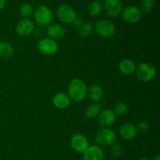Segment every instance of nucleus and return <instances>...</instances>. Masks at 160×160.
Masks as SVG:
<instances>
[{
    "instance_id": "obj_1",
    "label": "nucleus",
    "mask_w": 160,
    "mask_h": 160,
    "mask_svg": "<svg viewBox=\"0 0 160 160\" xmlns=\"http://www.w3.org/2000/svg\"><path fill=\"white\" fill-rule=\"evenodd\" d=\"M69 96L75 102H81L86 98L88 92L87 84L79 78H75L70 81L68 88Z\"/></svg>"
},
{
    "instance_id": "obj_2",
    "label": "nucleus",
    "mask_w": 160,
    "mask_h": 160,
    "mask_svg": "<svg viewBox=\"0 0 160 160\" xmlns=\"http://www.w3.org/2000/svg\"><path fill=\"white\" fill-rule=\"evenodd\" d=\"M36 23L41 27H48L53 19V13L46 6H40L36 9L34 14Z\"/></svg>"
},
{
    "instance_id": "obj_3",
    "label": "nucleus",
    "mask_w": 160,
    "mask_h": 160,
    "mask_svg": "<svg viewBox=\"0 0 160 160\" xmlns=\"http://www.w3.org/2000/svg\"><path fill=\"white\" fill-rule=\"evenodd\" d=\"M156 70L153 65L148 62H143L136 68L138 78L143 82H148L155 78Z\"/></svg>"
},
{
    "instance_id": "obj_4",
    "label": "nucleus",
    "mask_w": 160,
    "mask_h": 160,
    "mask_svg": "<svg viewBox=\"0 0 160 160\" xmlns=\"http://www.w3.org/2000/svg\"><path fill=\"white\" fill-rule=\"evenodd\" d=\"M56 16L62 23H67V24L73 23L74 20L78 18L75 11L71 6L68 5L59 6L56 10Z\"/></svg>"
},
{
    "instance_id": "obj_5",
    "label": "nucleus",
    "mask_w": 160,
    "mask_h": 160,
    "mask_svg": "<svg viewBox=\"0 0 160 160\" xmlns=\"http://www.w3.org/2000/svg\"><path fill=\"white\" fill-rule=\"evenodd\" d=\"M95 30L98 34L102 38H111L116 32L113 23L108 20H99L95 24Z\"/></svg>"
},
{
    "instance_id": "obj_6",
    "label": "nucleus",
    "mask_w": 160,
    "mask_h": 160,
    "mask_svg": "<svg viewBox=\"0 0 160 160\" xmlns=\"http://www.w3.org/2000/svg\"><path fill=\"white\" fill-rule=\"evenodd\" d=\"M38 48L42 54L45 56H52L58 52L59 45L53 39L50 38H44L38 43Z\"/></svg>"
},
{
    "instance_id": "obj_7",
    "label": "nucleus",
    "mask_w": 160,
    "mask_h": 160,
    "mask_svg": "<svg viewBox=\"0 0 160 160\" xmlns=\"http://www.w3.org/2000/svg\"><path fill=\"white\" fill-rule=\"evenodd\" d=\"M116 134L111 129L109 128H102L97 132L95 135L96 142L102 146H109L112 145L116 142Z\"/></svg>"
},
{
    "instance_id": "obj_8",
    "label": "nucleus",
    "mask_w": 160,
    "mask_h": 160,
    "mask_svg": "<svg viewBox=\"0 0 160 160\" xmlns=\"http://www.w3.org/2000/svg\"><path fill=\"white\" fill-rule=\"evenodd\" d=\"M142 11L137 6H128L122 12V18L130 23H137L142 19Z\"/></svg>"
},
{
    "instance_id": "obj_9",
    "label": "nucleus",
    "mask_w": 160,
    "mask_h": 160,
    "mask_svg": "<svg viewBox=\"0 0 160 160\" xmlns=\"http://www.w3.org/2000/svg\"><path fill=\"white\" fill-rule=\"evenodd\" d=\"M104 10L109 17H117L123 10L121 0H105Z\"/></svg>"
},
{
    "instance_id": "obj_10",
    "label": "nucleus",
    "mask_w": 160,
    "mask_h": 160,
    "mask_svg": "<svg viewBox=\"0 0 160 160\" xmlns=\"http://www.w3.org/2000/svg\"><path fill=\"white\" fill-rule=\"evenodd\" d=\"M70 145L72 148L77 152L84 153L89 147L88 140L83 134H74L70 140Z\"/></svg>"
},
{
    "instance_id": "obj_11",
    "label": "nucleus",
    "mask_w": 160,
    "mask_h": 160,
    "mask_svg": "<svg viewBox=\"0 0 160 160\" xmlns=\"http://www.w3.org/2000/svg\"><path fill=\"white\" fill-rule=\"evenodd\" d=\"M16 30L19 35L27 37L32 34L34 31V24L29 19H22L17 23Z\"/></svg>"
},
{
    "instance_id": "obj_12",
    "label": "nucleus",
    "mask_w": 160,
    "mask_h": 160,
    "mask_svg": "<svg viewBox=\"0 0 160 160\" xmlns=\"http://www.w3.org/2000/svg\"><path fill=\"white\" fill-rule=\"evenodd\" d=\"M98 117V122L101 127L108 128L112 125L116 120V115L113 110L106 109L99 112Z\"/></svg>"
},
{
    "instance_id": "obj_13",
    "label": "nucleus",
    "mask_w": 160,
    "mask_h": 160,
    "mask_svg": "<svg viewBox=\"0 0 160 160\" xmlns=\"http://www.w3.org/2000/svg\"><path fill=\"white\" fill-rule=\"evenodd\" d=\"M84 160H104L103 151L98 146L88 147L84 152Z\"/></svg>"
},
{
    "instance_id": "obj_14",
    "label": "nucleus",
    "mask_w": 160,
    "mask_h": 160,
    "mask_svg": "<svg viewBox=\"0 0 160 160\" xmlns=\"http://www.w3.org/2000/svg\"><path fill=\"white\" fill-rule=\"evenodd\" d=\"M47 34L50 38L55 40V39L62 38L65 36L66 31L63 27L61 26L60 24L53 23L47 27Z\"/></svg>"
},
{
    "instance_id": "obj_15",
    "label": "nucleus",
    "mask_w": 160,
    "mask_h": 160,
    "mask_svg": "<svg viewBox=\"0 0 160 160\" xmlns=\"http://www.w3.org/2000/svg\"><path fill=\"white\" fill-rule=\"evenodd\" d=\"M137 129H136L135 126H134L132 123H124L123 125H122L120 129V136L126 140L134 139L137 135Z\"/></svg>"
},
{
    "instance_id": "obj_16",
    "label": "nucleus",
    "mask_w": 160,
    "mask_h": 160,
    "mask_svg": "<svg viewBox=\"0 0 160 160\" xmlns=\"http://www.w3.org/2000/svg\"><path fill=\"white\" fill-rule=\"evenodd\" d=\"M53 105L58 109H66L70 104V98L64 93H58L53 97Z\"/></svg>"
},
{
    "instance_id": "obj_17",
    "label": "nucleus",
    "mask_w": 160,
    "mask_h": 160,
    "mask_svg": "<svg viewBox=\"0 0 160 160\" xmlns=\"http://www.w3.org/2000/svg\"><path fill=\"white\" fill-rule=\"evenodd\" d=\"M87 95L91 101L94 102H98L103 98V90L99 85L95 84L88 88Z\"/></svg>"
},
{
    "instance_id": "obj_18",
    "label": "nucleus",
    "mask_w": 160,
    "mask_h": 160,
    "mask_svg": "<svg viewBox=\"0 0 160 160\" xmlns=\"http://www.w3.org/2000/svg\"><path fill=\"white\" fill-rule=\"evenodd\" d=\"M119 70L125 75L132 74L136 70V65L134 61L131 59H125L120 61L119 64Z\"/></svg>"
},
{
    "instance_id": "obj_19",
    "label": "nucleus",
    "mask_w": 160,
    "mask_h": 160,
    "mask_svg": "<svg viewBox=\"0 0 160 160\" xmlns=\"http://www.w3.org/2000/svg\"><path fill=\"white\" fill-rule=\"evenodd\" d=\"M13 47L6 42H0V57L7 59L13 54Z\"/></svg>"
},
{
    "instance_id": "obj_20",
    "label": "nucleus",
    "mask_w": 160,
    "mask_h": 160,
    "mask_svg": "<svg viewBox=\"0 0 160 160\" xmlns=\"http://www.w3.org/2000/svg\"><path fill=\"white\" fill-rule=\"evenodd\" d=\"M103 9V5L99 1H93L88 5V12L92 17H96L102 12Z\"/></svg>"
},
{
    "instance_id": "obj_21",
    "label": "nucleus",
    "mask_w": 160,
    "mask_h": 160,
    "mask_svg": "<svg viewBox=\"0 0 160 160\" xmlns=\"http://www.w3.org/2000/svg\"><path fill=\"white\" fill-rule=\"evenodd\" d=\"M78 30H79V34L81 37L87 38L92 34L93 31V27L91 23L86 22V23H81V26L78 28Z\"/></svg>"
},
{
    "instance_id": "obj_22",
    "label": "nucleus",
    "mask_w": 160,
    "mask_h": 160,
    "mask_svg": "<svg viewBox=\"0 0 160 160\" xmlns=\"http://www.w3.org/2000/svg\"><path fill=\"white\" fill-rule=\"evenodd\" d=\"M100 110H101V108H100V106L98 104L91 105L85 112L86 117L88 119L95 118L99 114Z\"/></svg>"
},
{
    "instance_id": "obj_23",
    "label": "nucleus",
    "mask_w": 160,
    "mask_h": 160,
    "mask_svg": "<svg viewBox=\"0 0 160 160\" xmlns=\"http://www.w3.org/2000/svg\"><path fill=\"white\" fill-rule=\"evenodd\" d=\"M33 12H34V9H33L32 6L29 3H24L22 5L20 8V15L24 19H28L32 16Z\"/></svg>"
},
{
    "instance_id": "obj_24",
    "label": "nucleus",
    "mask_w": 160,
    "mask_h": 160,
    "mask_svg": "<svg viewBox=\"0 0 160 160\" xmlns=\"http://www.w3.org/2000/svg\"><path fill=\"white\" fill-rule=\"evenodd\" d=\"M128 109H129V108H128L127 103L119 102L118 104L116 105L113 112L116 116H123L128 112Z\"/></svg>"
},
{
    "instance_id": "obj_25",
    "label": "nucleus",
    "mask_w": 160,
    "mask_h": 160,
    "mask_svg": "<svg viewBox=\"0 0 160 160\" xmlns=\"http://www.w3.org/2000/svg\"><path fill=\"white\" fill-rule=\"evenodd\" d=\"M153 6H154V0H142L140 10L147 13L152 9Z\"/></svg>"
},
{
    "instance_id": "obj_26",
    "label": "nucleus",
    "mask_w": 160,
    "mask_h": 160,
    "mask_svg": "<svg viewBox=\"0 0 160 160\" xmlns=\"http://www.w3.org/2000/svg\"><path fill=\"white\" fill-rule=\"evenodd\" d=\"M110 152L113 156L118 157V156H120V155L122 154V152H123V148H122L121 145H120V144H112V147H111Z\"/></svg>"
},
{
    "instance_id": "obj_27",
    "label": "nucleus",
    "mask_w": 160,
    "mask_h": 160,
    "mask_svg": "<svg viewBox=\"0 0 160 160\" xmlns=\"http://www.w3.org/2000/svg\"><path fill=\"white\" fill-rule=\"evenodd\" d=\"M136 129H137L138 132L145 133L148 131V129H149V127H148V123L142 121V122H140V123H138V124Z\"/></svg>"
},
{
    "instance_id": "obj_28",
    "label": "nucleus",
    "mask_w": 160,
    "mask_h": 160,
    "mask_svg": "<svg viewBox=\"0 0 160 160\" xmlns=\"http://www.w3.org/2000/svg\"><path fill=\"white\" fill-rule=\"evenodd\" d=\"M73 23H75V26H76V27H78V28H79V27L81 26V23H82V21H81V19H78V18H77L76 20H74V22H73Z\"/></svg>"
},
{
    "instance_id": "obj_29",
    "label": "nucleus",
    "mask_w": 160,
    "mask_h": 160,
    "mask_svg": "<svg viewBox=\"0 0 160 160\" xmlns=\"http://www.w3.org/2000/svg\"><path fill=\"white\" fill-rule=\"evenodd\" d=\"M6 6V0H0V10L3 9Z\"/></svg>"
},
{
    "instance_id": "obj_30",
    "label": "nucleus",
    "mask_w": 160,
    "mask_h": 160,
    "mask_svg": "<svg viewBox=\"0 0 160 160\" xmlns=\"http://www.w3.org/2000/svg\"><path fill=\"white\" fill-rule=\"evenodd\" d=\"M152 160H160V156L159 155H156V156H154V157L152 158Z\"/></svg>"
},
{
    "instance_id": "obj_31",
    "label": "nucleus",
    "mask_w": 160,
    "mask_h": 160,
    "mask_svg": "<svg viewBox=\"0 0 160 160\" xmlns=\"http://www.w3.org/2000/svg\"><path fill=\"white\" fill-rule=\"evenodd\" d=\"M139 160H148L146 158H142V159H140Z\"/></svg>"
}]
</instances>
